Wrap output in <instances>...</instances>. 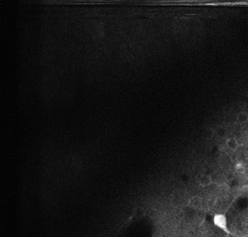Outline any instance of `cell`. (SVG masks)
Wrapping results in <instances>:
<instances>
[{"mask_svg": "<svg viewBox=\"0 0 248 237\" xmlns=\"http://www.w3.org/2000/svg\"><path fill=\"white\" fill-rule=\"evenodd\" d=\"M234 169H235V171H236L237 173L242 174V175L245 174L246 171H247V167H246V165H245L244 163H242V162L237 163V164L234 165Z\"/></svg>", "mask_w": 248, "mask_h": 237, "instance_id": "6", "label": "cell"}, {"mask_svg": "<svg viewBox=\"0 0 248 237\" xmlns=\"http://www.w3.org/2000/svg\"><path fill=\"white\" fill-rule=\"evenodd\" d=\"M198 185L202 188H206L209 187L213 184V179L209 176V175H202L198 178Z\"/></svg>", "mask_w": 248, "mask_h": 237, "instance_id": "3", "label": "cell"}, {"mask_svg": "<svg viewBox=\"0 0 248 237\" xmlns=\"http://www.w3.org/2000/svg\"><path fill=\"white\" fill-rule=\"evenodd\" d=\"M227 147L231 151H236L239 149V142L235 137H230L227 139Z\"/></svg>", "mask_w": 248, "mask_h": 237, "instance_id": "4", "label": "cell"}, {"mask_svg": "<svg viewBox=\"0 0 248 237\" xmlns=\"http://www.w3.org/2000/svg\"><path fill=\"white\" fill-rule=\"evenodd\" d=\"M214 130H213L212 128H205L202 132V136L204 139L206 140H210L214 136Z\"/></svg>", "mask_w": 248, "mask_h": 237, "instance_id": "7", "label": "cell"}, {"mask_svg": "<svg viewBox=\"0 0 248 237\" xmlns=\"http://www.w3.org/2000/svg\"><path fill=\"white\" fill-rule=\"evenodd\" d=\"M236 121L240 124H245L248 121V113L245 111H241L236 116Z\"/></svg>", "mask_w": 248, "mask_h": 237, "instance_id": "5", "label": "cell"}, {"mask_svg": "<svg viewBox=\"0 0 248 237\" xmlns=\"http://www.w3.org/2000/svg\"><path fill=\"white\" fill-rule=\"evenodd\" d=\"M213 221H214V226H216L217 228H219L220 230H222L226 234H231L230 232V230H229L228 221H227V218H226L225 215H223V214H216V215H214Z\"/></svg>", "mask_w": 248, "mask_h": 237, "instance_id": "1", "label": "cell"}, {"mask_svg": "<svg viewBox=\"0 0 248 237\" xmlns=\"http://www.w3.org/2000/svg\"><path fill=\"white\" fill-rule=\"evenodd\" d=\"M214 134H215L218 137H220V138L225 137V135L227 134V129H226L224 126H218V127L214 130Z\"/></svg>", "mask_w": 248, "mask_h": 237, "instance_id": "8", "label": "cell"}, {"mask_svg": "<svg viewBox=\"0 0 248 237\" xmlns=\"http://www.w3.org/2000/svg\"><path fill=\"white\" fill-rule=\"evenodd\" d=\"M134 214H135V216L136 217H138V218H140V217H143L144 216V211H143V209H141V208H136V210H135V212H134Z\"/></svg>", "mask_w": 248, "mask_h": 237, "instance_id": "9", "label": "cell"}, {"mask_svg": "<svg viewBox=\"0 0 248 237\" xmlns=\"http://www.w3.org/2000/svg\"><path fill=\"white\" fill-rule=\"evenodd\" d=\"M202 203H203L202 198L199 197V196H198V195L192 196L188 200V205L190 207H192V208H199V207H201Z\"/></svg>", "mask_w": 248, "mask_h": 237, "instance_id": "2", "label": "cell"}]
</instances>
